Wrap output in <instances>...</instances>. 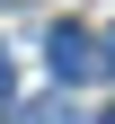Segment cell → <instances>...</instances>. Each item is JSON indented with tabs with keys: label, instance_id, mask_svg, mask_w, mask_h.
<instances>
[{
	"label": "cell",
	"instance_id": "cell-1",
	"mask_svg": "<svg viewBox=\"0 0 115 124\" xmlns=\"http://www.w3.org/2000/svg\"><path fill=\"white\" fill-rule=\"evenodd\" d=\"M44 62H53V80H89V71H97V36H89V27H53Z\"/></svg>",
	"mask_w": 115,
	"mask_h": 124
},
{
	"label": "cell",
	"instance_id": "cell-2",
	"mask_svg": "<svg viewBox=\"0 0 115 124\" xmlns=\"http://www.w3.org/2000/svg\"><path fill=\"white\" fill-rule=\"evenodd\" d=\"M9 124H71V106H62V98H44V106H18Z\"/></svg>",
	"mask_w": 115,
	"mask_h": 124
},
{
	"label": "cell",
	"instance_id": "cell-3",
	"mask_svg": "<svg viewBox=\"0 0 115 124\" xmlns=\"http://www.w3.org/2000/svg\"><path fill=\"white\" fill-rule=\"evenodd\" d=\"M97 71H106V80H115V27H106V36H97Z\"/></svg>",
	"mask_w": 115,
	"mask_h": 124
},
{
	"label": "cell",
	"instance_id": "cell-4",
	"mask_svg": "<svg viewBox=\"0 0 115 124\" xmlns=\"http://www.w3.org/2000/svg\"><path fill=\"white\" fill-rule=\"evenodd\" d=\"M0 106H9V53H0Z\"/></svg>",
	"mask_w": 115,
	"mask_h": 124
},
{
	"label": "cell",
	"instance_id": "cell-5",
	"mask_svg": "<svg viewBox=\"0 0 115 124\" xmlns=\"http://www.w3.org/2000/svg\"><path fill=\"white\" fill-rule=\"evenodd\" d=\"M97 124H115V115H97Z\"/></svg>",
	"mask_w": 115,
	"mask_h": 124
}]
</instances>
